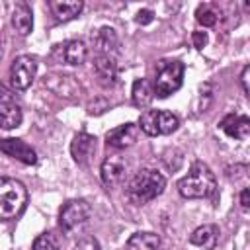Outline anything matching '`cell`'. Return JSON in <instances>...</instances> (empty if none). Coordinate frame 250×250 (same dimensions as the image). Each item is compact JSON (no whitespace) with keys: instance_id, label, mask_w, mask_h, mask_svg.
<instances>
[{"instance_id":"6da1fadb","label":"cell","mask_w":250,"mask_h":250,"mask_svg":"<svg viewBox=\"0 0 250 250\" xmlns=\"http://www.w3.org/2000/svg\"><path fill=\"white\" fill-rule=\"evenodd\" d=\"M164 188H166V178L160 172L143 168L129 180L125 188V195L133 205H145L154 197H158L164 191Z\"/></svg>"},{"instance_id":"7a4b0ae2","label":"cell","mask_w":250,"mask_h":250,"mask_svg":"<svg viewBox=\"0 0 250 250\" xmlns=\"http://www.w3.org/2000/svg\"><path fill=\"white\" fill-rule=\"evenodd\" d=\"M178 191L186 199L211 197L217 191V180L211 168L203 162H195L189 172L178 182Z\"/></svg>"},{"instance_id":"3957f363","label":"cell","mask_w":250,"mask_h":250,"mask_svg":"<svg viewBox=\"0 0 250 250\" xmlns=\"http://www.w3.org/2000/svg\"><path fill=\"white\" fill-rule=\"evenodd\" d=\"M27 203V189L21 182L14 178H2L0 180V217L4 221H10L18 217Z\"/></svg>"},{"instance_id":"277c9868","label":"cell","mask_w":250,"mask_h":250,"mask_svg":"<svg viewBox=\"0 0 250 250\" xmlns=\"http://www.w3.org/2000/svg\"><path fill=\"white\" fill-rule=\"evenodd\" d=\"M184 82V62L180 61H158L156 78H154V94L158 98H168L176 90H180Z\"/></svg>"},{"instance_id":"5b68a950","label":"cell","mask_w":250,"mask_h":250,"mask_svg":"<svg viewBox=\"0 0 250 250\" xmlns=\"http://www.w3.org/2000/svg\"><path fill=\"white\" fill-rule=\"evenodd\" d=\"M90 213H92V209H90L88 201H84V199H70V201H66L61 207V213H59V225H61L62 232L66 236H72V234L80 232L88 225Z\"/></svg>"},{"instance_id":"8992f818","label":"cell","mask_w":250,"mask_h":250,"mask_svg":"<svg viewBox=\"0 0 250 250\" xmlns=\"http://www.w3.org/2000/svg\"><path fill=\"white\" fill-rule=\"evenodd\" d=\"M180 119L164 109H145L139 117V127L143 133L148 137H158V135H170L178 129Z\"/></svg>"},{"instance_id":"52a82bcc","label":"cell","mask_w":250,"mask_h":250,"mask_svg":"<svg viewBox=\"0 0 250 250\" xmlns=\"http://www.w3.org/2000/svg\"><path fill=\"white\" fill-rule=\"evenodd\" d=\"M37 74V61L29 55L16 57L10 66V84L16 90H25L31 86Z\"/></svg>"},{"instance_id":"ba28073f","label":"cell","mask_w":250,"mask_h":250,"mask_svg":"<svg viewBox=\"0 0 250 250\" xmlns=\"http://www.w3.org/2000/svg\"><path fill=\"white\" fill-rule=\"evenodd\" d=\"M125 174H127V160H125V156L109 154V156L104 158L102 168H100V176H102V182L105 186L113 188V186L121 184Z\"/></svg>"},{"instance_id":"9c48e42d","label":"cell","mask_w":250,"mask_h":250,"mask_svg":"<svg viewBox=\"0 0 250 250\" xmlns=\"http://www.w3.org/2000/svg\"><path fill=\"white\" fill-rule=\"evenodd\" d=\"M55 57H57V61H61V62H64V64L76 66V64H82V62L86 61V57H88V47H86L82 41L72 39V41H66V43L59 45V47L55 49Z\"/></svg>"},{"instance_id":"30bf717a","label":"cell","mask_w":250,"mask_h":250,"mask_svg":"<svg viewBox=\"0 0 250 250\" xmlns=\"http://www.w3.org/2000/svg\"><path fill=\"white\" fill-rule=\"evenodd\" d=\"M139 131H141L139 125H135V123H123V125L107 131L105 143L109 146H113V148H127V146H131V145L137 143Z\"/></svg>"},{"instance_id":"8fae6325","label":"cell","mask_w":250,"mask_h":250,"mask_svg":"<svg viewBox=\"0 0 250 250\" xmlns=\"http://www.w3.org/2000/svg\"><path fill=\"white\" fill-rule=\"evenodd\" d=\"M0 148H2L4 154L12 156V158H16V160H20L23 164L31 166V164L37 162V152L25 141H21V139H4Z\"/></svg>"},{"instance_id":"7c38bea8","label":"cell","mask_w":250,"mask_h":250,"mask_svg":"<svg viewBox=\"0 0 250 250\" xmlns=\"http://www.w3.org/2000/svg\"><path fill=\"white\" fill-rule=\"evenodd\" d=\"M219 127L230 139L240 141V139H246V135L250 133V117L244 115V113H229L221 119Z\"/></svg>"},{"instance_id":"4fadbf2b","label":"cell","mask_w":250,"mask_h":250,"mask_svg":"<svg viewBox=\"0 0 250 250\" xmlns=\"http://www.w3.org/2000/svg\"><path fill=\"white\" fill-rule=\"evenodd\" d=\"M0 119H2V129H14L21 123V109L6 88H2L0 94Z\"/></svg>"},{"instance_id":"5bb4252c","label":"cell","mask_w":250,"mask_h":250,"mask_svg":"<svg viewBox=\"0 0 250 250\" xmlns=\"http://www.w3.org/2000/svg\"><path fill=\"white\" fill-rule=\"evenodd\" d=\"M94 150H96V137H92L88 133H78L70 143V154H72L74 162H78L82 166L88 164Z\"/></svg>"},{"instance_id":"9a60e30c","label":"cell","mask_w":250,"mask_h":250,"mask_svg":"<svg viewBox=\"0 0 250 250\" xmlns=\"http://www.w3.org/2000/svg\"><path fill=\"white\" fill-rule=\"evenodd\" d=\"M92 41H94V45L98 49V55H109V57H113V53L119 47V37H117L115 29L113 27H107V25H104L96 33H92Z\"/></svg>"},{"instance_id":"2e32d148","label":"cell","mask_w":250,"mask_h":250,"mask_svg":"<svg viewBox=\"0 0 250 250\" xmlns=\"http://www.w3.org/2000/svg\"><path fill=\"white\" fill-rule=\"evenodd\" d=\"M94 72L104 86H113L117 82V64L109 55H98L94 59Z\"/></svg>"},{"instance_id":"e0dca14e","label":"cell","mask_w":250,"mask_h":250,"mask_svg":"<svg viewBox=\"0 0 250 250\" xmlns=\"http://www.w3.org/2000/svg\"><path fill=\"white\" fill-rule=\"evenodd\" d=\"M189 242L203 250H213L219 242V229L215 225H201L189 234Z\"/></svg>"},{"instance_id":"ac0fdd59","label":"cell","mask_w":250,"mask_h":250,"mask_svg":"<svg viewBox=\"0 0 250 250\" xmlns=\"http://www.w3.org/2000/svg\"><path fill=\"white\" fill-rule=\"evenodd\" d=\"M12 25L20 35H27L33 29V14L27 2H16L12 10Z\"/></svg>"},{"instance_id":"d6986e66","label":"cell","mask_w":250,"mask_h":250,"mask_svg":"<svg viewBox=\"0 0 250 250\" xmlns=\"http://www.w3.org/2000/svg\"><path fill=\"white\" fill-rule=\"evenodd\" d=\"M154 86H150V82L148 80H145V78H137L135 82H133V90H131V98H133V104L137 105V107H146V105H150V102L154 100Z\"/></svg>"},{"instance_id":"ffe728a7","label":"cell","mask_w":250,"mask_h":250,"mask_svg":"<svg viewBox=\"0 0 250 250\" xmlns=\"http://www.w3.org/2000/svg\"><path fill=\"white\" fill-rule=\"evenodd\" d=\"M160 236L156 232H135L129 236L125 250H158Z\"/></svg>"},{"instance_id":"44dd1931","label":"cell","mask_w":250,"mask_h":250,"mask_svg":"<svg viewBox=\"0 0 250 250\" xmlns=\"http://www.w3.org/2000/svg\"><path fill=\"white\" fill-rule=\"evenodd\" d=\"M82 8H84V4L80 0H72V2L55 0V2H51V10H53V14L59 21H66V20L76 18L82 12Z\"/></svg>"},{"instance_id":"7402d4cb","label":"cell","mask_w":250,"mask_h":250,"mask_svg":"<svg viewBox=\"0 0 250 250\" xmlns=\"http://www.w3.org/2000/svg\"><path fill=\"white\" fill-rule=\"evenodd\" d=\"M195 18L203 27H213L217 23V20H219V10L215 6H211V4H201L197 8V12H195Z\"/></svg>"},{"instance_id":"603a6c76","label":"cell","mask_w":250,"mask_h":250,"mask_svg":"<svg viewBox=\"0 0 250 250\" xmlns=\"http://www.w3.org/2000/svg\"><path fill=\"white\" fill-rule=\"evenodd\" d=\"M31 250H59V236L51 230L47 232H41L35 240H33V246Z\"/></svg>"},{"instance_id":"cb8c5ba5","label":"cell","mask_w":250,"mask_h":250,"mask_svg":"<svg viewBox=\"0 0 250 250\" xmlns=\"http://www.w3.org/2000/svg\"><path fill=\"white\" fill-rule=\"evenodd\" d=\"M74 250H100V242L94 236H84L76 242Z\"/></svg>"},{"instance_id":"d4e9b609","label":"cell","mask_w":250,"mask_h":250,"mask_svg":"<svg viewBox=\"0 0 250 250\" xmlns=\"http://www.w3.org/2000/svg\"><path fill=\"white\" fill-rule=\"evenodd\" d=\"M154 20V14L150 12V10H141L139 14H137V23H141V25H146V23H150Z\"/></svg>"},{"instance_id":"484cf974","label":"cell","mask_w":250,"mask_h":250,"mask_svg":"<svg viewBox=\"0 0 250 250\" xmlns=\"http://www.w3.org/2000/svg\"><path fill=\"white\" fill-rule=\"evenodd\" d=\"M191 39H193V47L203 49V47H205V43H207V33H205V31H193Z\"/></svg>"},{"instance_id":"4316f807","label":"cell","mask_w":250,"mask_h":250,"mask_svg":"<svg viewBox=\"0 0 250 250\" xmlns=\"http://www.w3.org/2000/svg\"><path fill=\"white\" fill-rule=\"evenodd\" d=\"M240 82H242V88H244L246 96L250 98V64L242 70V74H240Z\"/></svg>"},{"instance_id":"83f0119b","label":"cell","mask_w":250,"mask_h":250,"mask_svg":"<svg viewBox=\"0 0 250 250\" xmlns=\"http://www.w3.org/2000/svg\"><path fill=\"white\" fill-rule=\"evenodd\" d=\"M238 203L242 209H250V188H244L238 195Z\"/></svg>"},{"instance_id":"f1b7e54d","label":"cell","mask_w":250,"mask_h":250,"mask_svg":"<svg viewBox=\"0 0 250 250\" xmlns=\"http://www.w3.org/2000/svg\"><path fill=\"white\" fill-rule=\"evenodd\" d=\"M244 6H246V8H248V10H250V2H246V4H244Z\"/></svg>"}]
</instances>
